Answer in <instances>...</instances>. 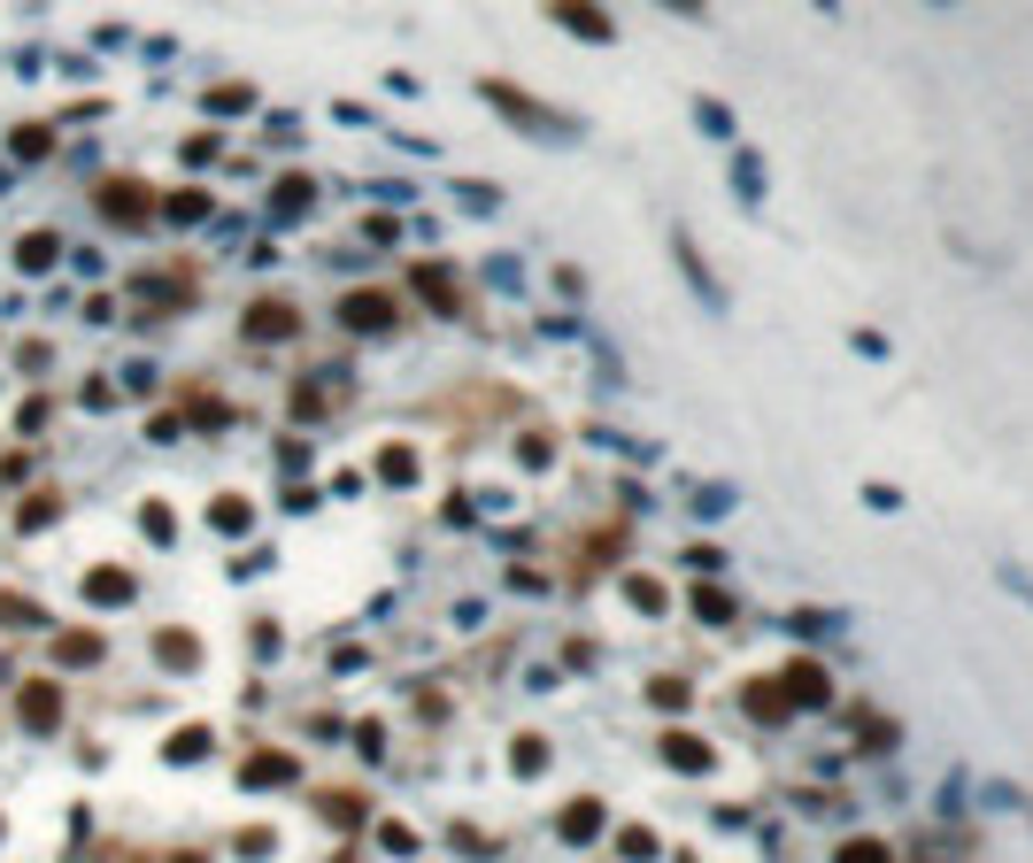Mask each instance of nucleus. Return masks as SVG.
<instances>
[{
	"instance_id": "1",
	"label": "nucleus",
	"mask_w": 1033,
	"mask_h": 863,
	"mask_svg": "<svg viewBox=\"0 0 1033 863\" xmlns=\"http://www.w3.org/2000/svg\"><path fill=\"white\" fill-rule=\"evenodd\" d=\"M16 710H24V725H32V733H54V725H62V686H47V678H32V686H24V702H16Z\"/></svg>"
},
{
	"instance_id": "2",
	"label": "nucleus",
	"mask_w": 1033,
	"mask_h": 863,
	"mask_svg": "<svg viewBox=\"0 0 1033 863\" xmlns=\"http://www.w3.org/2000/svg\"><path fill=\"white\" fill-rule=\"evenodd\" d=\"M85 601H101V610L109 601H132V571H94L85 578Z\"/></svg>"
},
{
	"instance_id": "3",
	"label": "nucleus",
	"mask_w": 1033,
	"mask_h": 863,
	"mask_svg": "<svg viewBox=\"0 0 1033 863\" xmlns=\"http://www.w3.org/2000/svg\"><path fill=\"white\" fill-rule=\"evenodd\" d=\"M139 193H147V186H109V193H101V209H109L116 224H139V216H147V201H139Z\"/></svg>"
},
{
	"instance_id": "4",
	"label": "nucleus",
	"mask_w": 1033,
	"mask_h": 863,
	"mask_svg": "<svg viewBox=\"0 0 1033 863\" xmlns=\"http://www.w3.org/2000/svg\"><path fill=\"white\" fill-rule=\"evenodd\" d=\"M247 332H263V339H286V332H294V309H278V301L247 309Z\"/></svg>"
},
{
	"instance_id": "5",
	"label": "nucleus",
	"mask_w": 1033,
	"mask_h": 863,
	"mask_svg": "<svg viewBox=\"0 0 1033 863\" xmlns=\"http://www.w3.org/2000/svg\"><path fill=\"white\" fill-rule=\"evenodd\" d=\"M54 254H62V247H54V232H32V239H24V254H16V263H24V271H47V263H54Z\"/></svg>"
},
{
	"instance_id": "6",
	"label": "nucleus",
	"mask_w": 1033,
	"mask_h": 863,
	"mask_svg": "<svg viewBox=\"0 0 1033 863\" xmlns=\"http://www.w3.org/2000/svg\"><path fill=\"white\" fill-rule=\"evenodd\" d=\"M286 771H294L286 755H254V763H247V779H254V787H278V779H286Z\"/></svg>"
},
{
	"instance_id": "7",
	"label": "nucleus",
	"mask_w": 1033,
	"mask_h": 863,
	"mask_svg": "<svg viewBox=\"0 0 1033 863\" xmlns=\"http://www.w3.org/2000/svg\"><path fill=\"white\" fill-rule=\"evenodd\" d=\"M62 663H101V640H94V633H70V640H62Z\"/></svg>"
},
{
	"instance_id": "8",
	"label": "nucleus",
	"mask_w": 1033,
	"mask_h": 863,
	"mask_svg": "<svg viewBox=\"0 0 1033 863\" xmlns=\"http://www.w3.org/2000/svg\"><path fill=\"white\" fill-rule=\"evenodd\" d=\"M0 625L24 633V625H39V610H32V601H16V593H0Z\"/></svg>"
},
{
	"instance_id": "9",
	"label": "nucleus",
	"mask_w": 1033,
	"mask_h": 863,
	"mask_svg": "<svg viewBox=\"0 0 1033 863\" xmlns=\"http://www.w3.org/2000/svg\"><path fill=\"white\" fill-rule=\"evenodd\" d=\"M139 525H147V540H170L178 525H170V509H139Z\"/></svg>"
},
{
	"instance_id": "10",
	"label": "nucleus",
	"mask_w": 1033,
	"mask_h": 863,
	"mask_svg": "<svg viewBox=\"0 0 1033 863\" xmlns=\"http://www.w3.org/2000/svg\"><path fill=\"white\" fill-rule=\"evenodd\" d=\"M348 324H386V301H348Z\"/></svg>"
}]
</instances>
